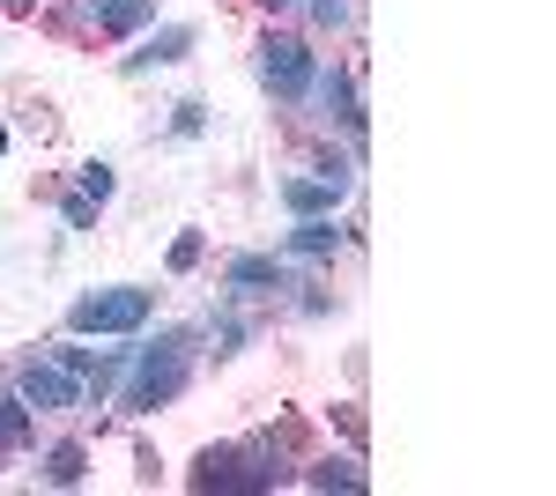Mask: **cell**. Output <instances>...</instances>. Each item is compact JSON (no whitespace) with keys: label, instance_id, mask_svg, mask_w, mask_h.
<instances>
[{"label":"cell","instance_id":"cell-20","mask_svg":"<svg viewBox=\"0 0 556 496\" xmlns=\"http://www.w3.org/2000/svg\"><path fill=\"white\" fill-rule=\"evenodd\" d=\"M275 8H298V0H267V15H275Z\"/></svg>","mask_w":556,"mask_h":496},{"label":"cell","instance_id":"cell-18","mask_svg":"<svg viewBox=\"0 0 556 496\" xmlns=\"http://www.w3.org/2000/svg\"><path fill=\"white\" fill-rule=\"evenodd\" d=\"M52 364H67L75 378H89V364H97V348H83V341H52Z\"/></svg>","mask_w":556,"mask_h":496},{"label":"cell","instance_id":"cell-13","mask_svg":"<svg viewBox=\"0 0 556 496\" xmlns=\"http://www.w3.org/2000/svg\"><path fill=\"white\" fill-rule=\"evenodd\" d=\"M83 474H89V453H83V445H52V453H45V482H52V489H75Z\"/></svg>","mask_w":556,"mask_h":496},{"label":"cell","instance_id":"cell-22","mask_svg":"<svg viewBox=\"0 0 556 496\" xmlns=\"http://www.w3.org/2000/svg\"><path fill=\"white\" fill-rule=\"evenodd\" d=\"M0 8H30V0H0Z\"/></svg>","mask_w":556,"mask_h":496},{"label":"cell","instance_id":"cell-10","mask_svg":"<svg viewBox=\"0 0 556 496\" xmlns=\"http://www.w3.org/2000/svg\"><path fill=\"white\" fill-rule=\"evenodd\" d=\"M282 245H290V259H334L349 238L334 230V215H298V230H290Z\"/></svg>","mask_w":556,"mask_h":496},{"label":"cell","instance_id":"cell-17","mask_svg":"<svg viewBox=\"0 0 556 496\" xmlns=\"http://www.w3.org/2000/svg\"><path fill=\"white\" fill-rule=\"evenodd\" d=\"M201 126H208V104H201V97H186V104H172V133H178V141H193Z\"/></svg>","mask_w":556,"mask_h":496},{"label":"cell","instance_id":"cell-4","mask_svg":"<svg viewBox=\"0 0 556 496\" xmlns=\"http://www.w3.org/2000/svg\"><path fill=\"white\" fill-rule=\"evenodd\" d=\"M15 393H23V400H30L38 415L83 408V378L67 371V364H52V356H30V364H23V378H15Z\"/></svg>","mask_w":556,"mask_h":496},{"label":"cell","instance_id":"cell-11","mask_svg":"<svg viewBox=\"0 0 556 496\" xmlns=\"http://www.w3.org/2000/svg\"><path fill=\"white\" fill-rule=\"evenodd\" d=\"M282 207H290V215H334L342 193H334L327 178H312V170H304V178H282Z\"/></svg>","mask_w":556,"mask_h":496},{"label":"cell","instance_id":"cell-6","mask_svg":"<svg viewBox=\"0 0 556 496\" xmlns=\"http://www.w3.org/2000/svg\"><path fill=\"white\" fill-rule=\"evenodd\" d=\"M193 23H164V30H149L141 38V52H127V75H149V67H178L186 52H193Z\"/></svg>","mask_w":556,"mask_h":496},{"label":"cell","instance_id":"cell-3","mask_svg":"<svg viewBox=\"0 0 556 496\" xmlns=\"http://www.w3.org/2000/svg\"><path fill=\"white\" fill-rule=\"evenodd\" d=\"M253 67H260V82L275 89L282 104H304V89H312V75H319L312 44H304V38H282V30H267V38L253 44Z\"/></svg>","mask_w":556,"mask_h":496},{"label":"cell","instance_id":"cell-19","mask_svg":"<svg viewBox=\"0 0 556 496\" xmlns=\"http://www.w3.org/2000/svg\"><path fill=\"white\" fill-rule=\"evenodd\" d=\"M67 230H97V201H83V193H67Z\"/></svg>","mask_w":556,"mask_h":496},{"label":"cell","instance_id":"cell-1","mask_svg":"<svg viewBox=\"0 0 556 496\" xmlns=\"http://www.w3.org/2000/svg\"><path fill=\"white\" fill-rule=\"evenodd\" d=\"M193 378V327H164L156 341H134L127 356V393H119V415H156L172 408Z\"/></svg>","mask_w":556,"mask_h":496},{"label":"cell","instance_id":"cell-2","mask_svg":"<svg viewBox=\"0 0 556 496\" xmlns=\"http://www.w3.org/2000/svg\"><path fill=\"white\" fill-rule=\"evenodd\" d=\"M156 319V290L141 282H112V290H89L67 304V333H141Z\"/></svg>","mask_w":556,"mask_h":496},{"label":"cell","instance_id":"cell-8","mask_svg":"<svg viewBox=\"0 0 556 496\" xmlns=\"http://www.w3.org/2000/svg\"><path fill=\"white\" fill-rule=\"evenodd\" d=\"M149 23H156V0H89V30H104V38H134Z\"/></svg>","mask_w":556,"mask_h":496},{"label":"cell","instance_id":"cell-5","mask_svg":"<svg viewBox=\"0 0 556 496\" xmlns=\"http://www.w3.org/2000/svg\"><path fill=\"white\" fill-rule=\"evenodd\" d=\"M304 97L319 104V119H334L349 141H364V97H356V75H349V67H319Z\"/></svg>","mask_w":556,"mask_h":496},{"label":"cell","instance_id":"cell-9","mask_svg":"<svg viewBox=\"0 0 556 496\" xmlns=\"http://www.w3.org/2000/svg\"><path fill=\"white\" fill-rule=\"evenodd\" d=\"M304 482H312V489H342V496H364V489H371V474H364V459H356V453L312 459V467H304Z\"/></svg>","mask_w":556,"mask_h":496},{"label":"cell","instance_id":"cell-12","mask_svg":"<svg viewBox=\"0 0 556 496\" xmlns=\"http://www.w3.org/2000/svg\"><path fill=\"white\" fill-rule=\"evenodd\" d=\"M30 422H38V408H30L23 393H0V459L30 445Z\"/></svg>","mask_w":556,"mask_h":496},{"label":"cell","instance_id":"cell-14","mask_svg":"<svg viewBox=\"0 0 556 496\" xmlns=\"http://www.w3.org/2000/svg\"><path fill=\"white\" fill-rule=\"evenodd\" d=\"M75 193H83V201H97V207H104V201H112V193H119V170H112V164H83V186H75Z\"/></svg>","mask_w":556,"mask_h":496},{"label":"cell","instance_id":"cell-7","mask_svg":"<svg viewBox=\"0 0 556 496\" xmlns=\"http://www.w3.org/2000/svg\"><path fill=\"white\" fill-rule=\"evenodd\" d=\"M223 282L230 296H260V290H290V267L275 259V252H238L230 267H223Z\"/></svg>","mask_w":556,"mask_h":496},{"label":"cell","instance_id":"cell-21","mask_svg":"<svg viewBox=\"0 0 556 496\" xmlns=\"http://www.w3.org/2000/svg\"><path fill=\"white\" fill-rule=\"evenodd\" d=\"M0 156H8V126H0Z\"/></svg>","mask_w":556,"mask_h":496},{"label":"cell","instance_id":"cell-16","mask_svg":"<svg viewBox=\"0 0 556 496\" xmlns=\"http://www.w3.org/2000/svg\"><path fill=\"white\" fill-rule=\"evenodd\" d=\"M304 15H312L319 30H349V23H356V0H304Z\"/></svg>","mask_w":556,"mask_h":496},{"label":"cell","instance_id":"cell-15","mask_svg":"<svg viewBox=\"0 0 556 496\" xmlns=\"http://www.w3.org/2000/svg\"><path fill=\"white\" fill-rule=\"evenodd\" d=\"M201 259H208V238H201V230H178L172 238V275H193Z\"/></svg>","mask_w":556,"mask_h":496}]
</instances>
